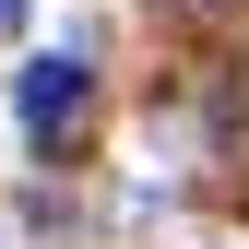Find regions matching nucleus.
<instances>
[{
    "instance_id": "f03ea898",
    "label": "nucleus",
    "mask_w": 249,
    "mask_h": 249,
    "mask_svg": "<svg viewBox=\"0 0 249 249\" xmlns=\"http://www.w3.org/2000/svg\"><path fill=\"white\" fill-rule=\"evenodd\" d=\"M24 12H36V0H0V36H12V24H24Z\"/></svg>"
},
{
    "instance_id": "f257e3e1",
    "label": "nucleus",
    "mask_w": 249,
    "mask_h": 249,
    "mask_svg": "<svg viewBox=\"0 0 249 249\" xmlns=\"http://www.w3.org/2000/svg\"><path fill=\"white\" fill-rule=\"evenodd\" d=\"M24 131H36V142H71L83 131V107H95V71H83V59L71 48H59V59H24Z\"/></svg>"
}]
</instances>
